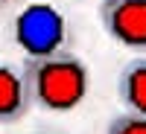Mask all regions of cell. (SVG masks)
Segmentation results:
<instances>
[{"mask_svg":"<svg viewBox=\"0 0 146 134\" xmlns=\"http://www.w3.org/2000/svg\"><path fill=\"white\" fill-rule=\"evenodd\" d=\"M32 108V96L23 79V67L0 64V125H15Z\"/></svg>","mask_w":146,"mask_h":134,"instance_id":"4","label":"cell"},{"mask_svg":"<svg viewBox=\"0 0 146 134\" xmlns=\"http://www.w3.org/2000/svg\"><path fill=\"white\" fill-rule=\"evenodd\" d=\"M105 134H146V117L123 111V114H117V117L108 119Z\"/></svg>","mask_w":146,"mask_h":134,"instance_id":"6","label":"cell"},{"mask_svg":"<svg viewBox=\"0 0 146 134\" xmlns=\"http://www.w3.org/2000/svg\"><path fill=\"white\" fill-rule=\"evenodd\" d=\"M12 3H18V0H0V9H3V6H12Z\"/></svg>","mask_w":146,"mask_h":134,"instance_id":"7","label":"cell"},{"mask_svg":"<svg viewBox=\"0 0 146 134\" xmlns=\"http://www.w3.org/2000/svg\"><path fill=\"white\" fill-rule=\"evenodd\" d=\"M23 79H27L32 105L53 111V114L76 111L91 88L88 64L70 50L56 53L50 58H27L23 61Z\"/></svg>","mask_w":146,"mask_h":134,"instance_id":"1","label":"cell"},{"mask_svg":"<svg viewBox=\"0 0 146 134\" xmlns=\"http://www.w3.org/2000/svg\"><path fill=\"white\" fill-rule=\"evenodd\" d=\"M12 41L27 53V58H50L64 53L70 41L67 18L53 3H27L12 20Z\"/></svg>","mask_w":146,"mask_h":134,"instance_id":"2","label":"cell"},{"mask_svg":"<svg viewBox=\"0 0 146 134\" xmlns=\"http://www.w3.org/2000/svg\"><path fill=\"white\" fill-rule=\"evenodd\" d=\"M117 99L126 114L146 117V58H131L117 76Z\"/></svg>","mask_w":146,"mask_h":134,"instance_id":"5","label":"cell"},{"mask_svg":"<svg viewBox=\"0 0 146 134\" xmlns=\"http://www.w3.org/2000/svg\"><path fill=\"white\" fill-rule=\"evenodd\" d=\"M96 15L114 44L146 58V0H100Z\"/></svg>","mask_w":146,"mask_h":134,"instance_id":"3","label":"cell"}]
</instances>
